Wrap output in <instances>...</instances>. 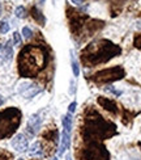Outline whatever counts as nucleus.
<instances>
[{
  "mask_svg": "<svg viewBox=\"0 0 141 160\" xmlns=\"http://www.w3.org/2000/svg\"><path fill=\"white\" fill-rule=\"evenodd\" d=\"M0 57H2L3 61L5 62H9L11 59L13 58V46H12V41H8L7 42L2 50H0Z\"/></svg>",
  "mask_w": 141,
  "mask_h": 160,
  "instance_id": "9b49d317",
  "label": "nucleus"
},
{
  "mask_svg": "<svg viewBox=\"0 0 141 160\" xmlns=\"http://www.w3.org/2000/svg\"><path fill=\"white\" fill-rule=\"evenodd\" d=\"M43 141L41 142V146L43 148V155L50 158L52 155H55V152L58 151V146H59V131L55 126L47 129L43 135H42Z\"/></svg>",
  "mask_w": 141,
  "mask_h": 160,
  "instance_id": "423d86ee",
  "label": "nucleus"
},
{
  "mask_svg": "<svg viewBox=\"0 0 141 160\" xmlns=\"http://www.w3.org/2000/svg\"><path fill=\"white\" fill-rule=\"evenodd\" d=\"M22 113L18 108L11 106L0 112V139L13 137L21 123Z\"/></svg>",
  "mask_w": 141,
  "mask_h": 160,
  "instance_id": "20e7f679",
  "label": "nucleus"
},
{
  "mask_svg": "<svg viewBox=\"0 0 141 160\" xmlns=\"http://www.w3.org/2000/svg\"><path fill=\"white\" fill-rule=\"evenodd\" d=\"M125 76V70L122 66H114V67L103 68L97 71L90 76V82L96 84H111L118 80H122Z\"/></svg>",
  "mask_w": 141,
  "mask_h": 160,
  "instance_id": "39448f33",
  "label": "nucleus"
},
{
  "mask_svg": "<svg viewBox=\"0 0 141 160\" xmlns=\"http://www.w3.org/2000/svg\"><path fill=\"white\" fill-rule=\"evenodd\" d=\"M105 91L112 93V95H114V96H116V97H118V96H122V91H118L115 87H112V85H107L106 88H105Z\"/></svg>",
  "mask_w": 141,
  "mask_h": 160,
  "instance_id": "aec40b11",
  "label": "nucleus"
},
{
  "mask_svg": "<svg viewBox=\"0 0 141 160\" xmlns=\"http://www.w3.org/2000/svg\"><path fill=\"white\" fill-rule=\"evenodd\" d=\"M65 160H72V159H71V156H69V155H67V156H65Z\"/></svg>",
  "mask_w": 141,
  "mask_h": 160,
  "instance_id": "cd10ccee",
  "label": "nucleus"
},
{
  "mask_svg": "<svg viewBox=\"0 0 141 160\" xmlns=\"http://www.w3.org/2000/svg\"><path fill=\"white\" fill-rule=\"evenodd\" d=\"M72 71H73V75L76 78L80 76V66H78V62L73 59V57H72Z\"/></svg>",
  "mask_w": 141,
  "mask_h": 160,
  "instance_id": "6ab92c4d",
  "label": "nucleus"
},
{
  "mask_svg": "<svg viewBox=\"0 0 141 160\" xmlns=\"http://www.w3.org/2000/svg\"><path fill=\"white\" fill-rule=\"evenodd\" d=\"M4 104V97L3 96H0V106H2Z\"/></svg>",
  "mask_w": 141,
  "mask_h": 160,
  "instance_id": "bb28decb",
  "label": "nucleus"
},
{
  "mask_svg": "<svg viewBox=\"0 0 141 160\" xmlns=\"http://www.w3.org/2000/svg\"><path fill=\"white\" fill-rule=\"evenodd\" d=\"M122 55V48L110 39L101 38L86 45L80 54V62L85 67H96Z\"/></svg>",
  "mask_w": 141,
  "mask_h": 160,
  "instance_id": "7ed1b4c3",
  "label": "nucleus"
},
{
  "mask_svg": "<svg viewBox=\"0 0 141 160\" xmlns=\"http://www.w3.org/2000/svg\"><path fill=\"white\" fill-rule=\"evenodd\" d=\"M133 45H135V48L141 50V34H137L133 39Z\"/></svg>",
  "mask_w": 141,
  "mask_h": 160,
  "instance_id": "b1692460",
  "label": "nucleus"
},
{
  "mask_svg": "<svg viewBox=\"0 0 141 160\" xmlns=\"http://www.w3.org/2000/svg\"><path fill=\"white\" fill-rule=\"evenodd\" d=\"M2 48H3V46H2V45H0V50H2Z\"/></svg>",
  "mask_w": 141,
  "mask_h": 160,
  "instance_id": "c756f323",
  "label": "nucleus"
},
{
  "mask_svg": "<svg viewBox=\"0 0 141 160\" xmlns=\"http://www.w3.org/2000/svg\"><path fill=\"white\" fill-rule=\"evenodd\" d=\"M0 15H2V4H0Z\"/></svg>",
  "mask_w": 141,
  "mask_h": 160,
  "instance_id": "c85d7f7f",
  "label": "nucleus"
},
{
  "mask_svg": "<svg viewBox=\"0 0 141 160\" xmlns=\"http://www.w3.org/2000/svg\"><path fill=\"white\" fill-rule=\"evenodd\" d=\"M22 36H24V38H26V39L31 38V37H33V30H31L30 28H28V26H24V28H22Z\"/></svg>",
  "mask_w": 141,
  "mask_h": 160,
  "instance_id": "412c9836",
  "label": "nucleus"
},
{
  "mask_svg": "<svg viewBox=\"0 0 141 160\" xmlns=\"http://www.w3.org/2000/svg\"><path fill=\"white\" fill-rule=\"evenodd\" d=\"M72 3H73V4H76V5H82L84 0H72Z\"/></svg>",
  "mask_w": 141,
  "mask_h": 160,
  "instance_id": "a878e982",
  "label": "nucleus"
},
{
  "mask_svg": "<svg viewBox=\"0 0 141 160\" xmlns=\"http://www.w3.org/2000/svg\"><path fill=\"white\" fill-rule=\"evenodd\" d=\"M29 155L30 156H43V148L41 146V142H35L31 144L29 148Z\"/></svg>",
  "mask_w": 141,
  "mask_h": 160,
  "instance_id": "f8f14e48",
  "label": "nucleus"
},
{
  "mask_svg": "<svg viewBox=\"0 0 141 160\" xmlns=\"http://www.w3.org/2000/svg\"><path fill=\"white\" fill-rule=\"evenodd\" d=\"M31 12H33L31 15H33V17L35 18V21H37L39 25H42V26H43V25L46 24V18H45V16H43V15H42V13L39 12V11H37L35 7L31 9Z\"/></svg>",
  "mask_w": 141,
  "mask_h": 160,
  "instance_id": "2eb2a0df",
  "label": "nucleus"
},
{
  "mask_svg": "<svg viewBox=\"0 0 141 160\" xmlns=\"http://www.w3.org/2000/svg\"><path fill=\"white\" fill-rule=\"evenodd\" d=\"M139 146H140V147H141V142H140V143H139Z\"/></svg>",
  "mask_w": 141,
  "mask_h": 160,
  "instance_id": "7c9ffc66",
  "label": "nucleus"
},
{
  "mask_svg": "<svg viewBox=\"0 0 141 160\" xmlns=\"http://www.w3.org/2000/svg\"><path fill=\"white\" fill-rule=\"evenodd\" d=\"M26 13H28V12H26V8H25V7H22V5L17 7L16 11H15V15L18 18H25L26 17Z\"/></svg>",
  "mask_w": 141,
  "mask_h": 160,
  "instance_id": "dca6fc26",
  "label": "nucleus"
},
{
  "mask_svg": "<svg viewBox=\"0 0 141 160\" xmlns=\"http://www.w3.org/2000/svg\"><path fill=\"white\" fill-rule=\"evenodd\" d=\"M12 43L16 45V46H20L22 43V38H21V34L18 32H15L13 33V38H12Z\"/></svg>",
  "mask_w": 141,
  "mask_h": 160,
  "instance_id": "a211bd4d",
  "label": "nucleus"
},
{
  "mask_svg": "<svg viewBox=\"0 0 141 160\" xmlns=\"http://www.w3.org/2000/svg\"><path fill=\"white\" fill-rule=\"evenodd\" d=\"M69 144H71V132L63 130L62 141H60V147H59V156L64 155V152L69 148Z\"/></svg>",
  "mask_w": 141,
  "mask_h": 160,
  "instance_id": "9d476101",
  "label": "nucleus"
},
{
  "mask_svg": "<svg viewBox=\"0 0 141 160\" xmlns=\"http://www.w3.org/2000/svg\"><path fill=\"white\" fill-rule=\"evenodd\" d=\"M41 126H42V118H41V116H39L38 113H35V114H31L30 118L28 119L26 130H28V132L30 135H35V134H38Z\"/></svg>",
  "mask_w": 141,
  "mask_h": 160,
  "instance_id": "1a4fd4ad",
  "label": "nucleus"
},
{
  "mask_svg": "<svg viewBox=\"0 0 141 160\" xmlns=\"http://www.w3.org/2000/svg\"><path fill=\"white\" fill-rule=\"evenodd\" d=\"M49 64V51L41 45H26L17 58V68L21 78H37Z\"/></svg>",
  "mask_w": 141,
  "mask_h": 160,
  "instance_id": "f03ea898",
  "label": "nucleus"
},
{
  "mask_svg": "<svg viewBox=\"0 0 141 160\" xmlns=\"http://www.w3.org/2000/svg\"><path fill=\"white\" fill-rule=\"evenodd\" d=\"M31 85V83H28V82H24V83H21V84H20V88H18V92L20 93H21V95H22V93L26 91V89H28L29 88V87Z\"/></svg>",
  "mask_w": 141,
  "mask_h": 160,
  "instance_id": "5701e85b",
  "label": "nucleus"
},
{
  "mask_svg": "<svg viewBox=\"0 0 141 160\" xmlns=\"http://www.w3.org/2000/svg\"><path fill=\"white\" fill-rule=\"evenodd\" d=\"M115 135H118L116 125L106 119L94 106H88L78 125L76 160H111V154L106 148L105 141Z\"/></svg>",
  "mask_w": 141,
  "mask_h": 160,
  "instance_id": "f257e3e1",
  "label": "nucleus"
},
{
  "mask_svg": "<svg viewBox=\"0 0 141 160\" xmlns=\"http://www.w3.org/2000/svg\"><path fill=\"white\" fill-rule=\"evenodd\" d=\"M0 160H15V158H13L11 152L0 148Z\"/></svg>",
  "mask_w": 141,
  "mask_h": 160,
  "instance_id": "f3484780",
  "label": "nucleus"
},
{
  "mask_svg": "<svg viewBox=\"0 0 141 160\" xmlns=\"http://www.w3.org/2000/svg\"><path fill=\"white\" fill-rule=\"evenodd\" d=\"M76 108H77V102L76 101H73V102H71L69 104V106H68V113H75V110H76Z\"/></svg>",
  "mask_w": 141,
  "mask_h": 160,
  "instance_id": "393cba45",
  "label": "nucleus"
},
{
  "mask_svg": "<svg viewBox=\"0 0 141 160\" xmlns=\"http://www.w3.org/2000/svg\"><path fill=\"white\" fill-rule=\"evenodd\" d=\"M41 91H42V89L39 88L38 85L31 84V85L29 87V88H28V89H26V91L22 93V96H24L25 98H31V97H34L35 95H38V93L41 92Z\"/></svg>",
  "mask_w": 141,
  "mask_h": 160,
  "instance_id": "ddd939ff",
  "label": "nucleus"
},
{
  "mask_svg": "<svg viewBox=\"0 0 141 160\" xmlns=\"http://www.w3.org/2000/svg\"><path fill=\"white\" fill-rule=\"evenodd\" d=\"M97 102L101 108H103L106 112L111 113L112 116H118L119 114V106L115 101H112L111 98H107L105 96H98L97 97Z\"/></svg>",
  "mask_w": 141,
  "mask_h": 160,
  "instance_id": "0eeeda50",
  "label": "nucleus"
},
{
  "mask_svg": "<svg viewBox=\"0 0 141 160\" xmlns=\"http://www.w3.org/2000/svg\"><path fill=\"white\" fill-rule=\"evenodd\" d=\"M9 32V24L7 21H2L0 22V33L2 34H5V33Z\"/></svg>",
  "mask_w": 141,
  "mask_h": 160,
  "instance_id": "4be33fe9",
  "label": "nucleus"
},
{
  "mask_svg": "<svg viewBox=\"0 0 141 160\" xmlns=\"http://www.w3.org/2000/svg\"><path fill=\"white\" fill-rule=\"evenodd\" d=\"M62 123H63V130L71 132L72 131V114L67 113L65 116L62 117Z\"/></svg>",
  "mask_w": 141,
  "mask_h": 160,
  "instance_id": "4468645a",
  "label": "nucleus"
},
{
  "mask_svg": "<svg viewBox=\"0 0 141 160\" xmlns=\"http://www.w3.org/2000/svg\"><path fill=\"white\" fill-rule=\"evenodd\" d=\"M11 146L13 150H16L17 152H25L29 150V141L24 134H17L12 138Z\"/></svg>",
  "mask_w": 141,
  "mask_h": 160,
  "instance_id": "6e6552de",
  "label": "nucleus"
}]
</instances>
